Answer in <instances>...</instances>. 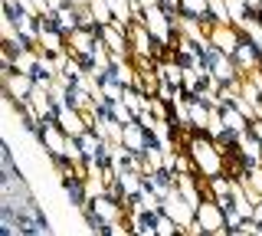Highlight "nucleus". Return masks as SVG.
<instances>
[{"label": "nucleus", "mask_w": 262, "mask_h": 236, "mask_svg": "<svg viewBox=\"0 0 262 236\" xmlns=\"http://www.w3.org/2000/svg\"><path fill=\"white\" fill-rule=\"evenodd\" d=\"M233 56H239V66H246V69L256 66V46H252L249 39H239L236 50H233Z\"/></svg>", "instance_id": "39448f33"}, {"label": "nucleus", "mask_w": 262, "mask_h": 236, "mask_svg": "<svg viewBox=\"0 0 262 236\" xmlns=\"http://www.w3.org/2000/svg\"><path fill=\"white\" fill-rule=\"evenodd\" d=\"M196 223L190 226V230L193 233H226V223H223V220H226V213H223V207H220V203L216 200H200V203H196Z\"/></svg>", "instance_id": "f03ea898"}, {"label": "nucleus", "mask_w": 262, "mask_h": 236, "mask_svg": "<svg viewBox=\"0 0 262 236\" xmlns=\"http://www.w3.org/2000/svg\"><path fill=\"white\" fill-rule=\"evenodd\" d=\"M229 10H233L236 17H243V0H229Z\"/></svg>", "instance_id": "423d86ee"}, {"label": "nucleus", "mask_w": 262, "mask_h": 236, "mask_svg": "<svg viewBox=\"0 0 262 236\" xmlns=\"http://www.w3.org/2000/svg\"><path fill=\"white\" fill-rule=\"evenodd\" d=\"M190 158L196 161V167H200L203 174H210V177H216L220 170H223V154L216 148H210V141L203 135L190 138Z\"/></svg>", "instance_id": "f257e3e1"}, {"label": "nucleus", "mask_w": 262, "mask_h": 236, "mask_svg": "<svg viewBox=\"0 0 262 236\" xmlns=\"http://www.w3.org/2000/svg\"><path fill=\"white\" fill-rule=\"evenodd\" d=\"M161 207H164V213H167L170 220H177V223L180 226H187V220H190L193 213H190V203H187V197H184V194H180V190H174V194H167V197H164L161 200Z\"/></svg>", "instance_id": "7ed1b4c3"}, {"label": "nucleus", "mask_w": 262, "mask_h": 236, "mask_svg": "<svg viewBox=\"0 0 262 236\" xmlns=\"http://www.w3.org/2000/svg\"><path fill=\"white\" fill-rule=\"evenodd\" d=\"M62 187H66V197H69L72 207H85V203H89V197H85L89 181H82V177H66Z\"/></svg>", "instance_id": "20e7f679"}]
</instances>
